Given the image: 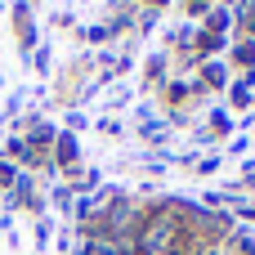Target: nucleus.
<instances>
[{"label": "nucleus", "mask_w": 255, "mask_h": 255, "mask_svg": "<svg viewBox=\"0 0 255 255\" xmlns=\"http://www.w3.org/2000/svg\"><path fill=\"white\" fill-rule=\"evenodd\" d=\"M143 255H179V220L175 215H157L143 233H139Z\"/></svg>", "instance_id": "obj_1"}]
</instances>
